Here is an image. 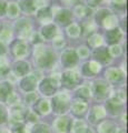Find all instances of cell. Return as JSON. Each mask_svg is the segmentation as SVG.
<instances>
[{
  "instance_id": "6da1fadb",
  "label": "cell",
  "mask_w": 128,
  "mask_h": 133,
  "mask_svg": "<svg viewBox=\"0 0 128 133\" xmlns=\"http://www.w3.org/2000/svg\"><path fill=\"white\" fill-rule=\"evenodd\" d=\"M50 107L52 108L53 113L64 115L66 113L69 108H70V98L67 93H57L55 94V97L52 98Z\"/></svg>"
},
{
  "instance_id": "7a4b0ae2",
  "label": "cell",
  "mask_w": 128,
  "mask_h": 133,
  "mask_svg": "<svg viewBox=\"0 0 128 133\" xmlns=\"http://www.w3.org/2000/svg\"><path fill=\"white\" fill-rule=\"evenodd\" d=\"M80 81H81L80 76L77 72L71 71V70L65 71L63 73V76H61V78H60L61 84L67 89H75L76 87H78Z\"/></svg>"
},
{
  "instance_id": "3957f363",
  "label": "cell",
  "mask_w": 128,
  "mask_h": 133,
  "mask_svg": "<svg viewBox=\"0 0 128 133\" xmlns=\"http://www.w3.org/2000/svg\"><path fill=\"white\" fill-rule=\"evenodd\" d=\"M56 61V57L50 49H45L42 51H39L38 57L36 58V62L40 68H51Z\"/></svg>"
},
{
  "instance_id": "277c9868",
  "label": "cell",
  "mask_w": 128,
  "mask_h": 133,
  "mask_svg": "<svg viewBox=\"0 0 128 133\" xmlns=\"http://www.w3.org/2000/svg\"><path fill=\"white\" fill-rule=\"evenodd\" d=\"M93 92L97 100H105L110 95V87L108 82L104 80H97L94 83Z\"/></svg>"
},
{
  "instance_id": "5b68a950",
  "label": "cell",
  "mask_w": 128,
  "mask_h": 133,
  "mask_svg": "<svg viewBox=\"0 0 128 133\" xmlns=\"http://www.w3.org/2000/svg\"><path fill=\"white\" fill-rule=\"evenodd\" d=\"M40 79L39 72H32L31 74H28L27 77H23L22 80L20 81V88L25 92H32L37 88V83Z\"/></svg>"
},
{
  "instance_id": "8992f818",
  "label": "cell",
  "mask_w": 128,
  "mask_h": 133,
  "mask_svg": "<svg viewBox=\"0 0 128 133\" xmlns=\"http://www.w3.org/2000/svg\"><path fill=\"white\" fill-rule=\"evenodd\" d=\"M59 85V81L55 80L53 78H46L42 79L39 83V91L46 97H50V95L56 93L57 87Z\"/></svg>"
},
{
  "instance_id": "52a82bcc",
  "label": "cell",
  "mask_w": 128,
  "mask_h": 133,
  "mask_svg": "<svg viewBox=\"0 0 128 133\" xmlns=\"http://www.w3.org/2000/svg\"><path fill=\"white\" fill-rule=\"evenodd\" d=\"M72 120L67 115H60L52 123V129L55 133H68L70 131Z\"/></svg>"
},
{
  "instance_id": "ba28073f",
  "label": "cell",
  "mask_w": 128,
  "mask_h": 133,
  "mask_svg": "<svg viewBox=\"0 0 128 133\" xmlns=\"http://www.w3.org/2000/svg\"><path fill=\"white\" fill-rule=\"evenodd\" d=\"M106 110L101 105H95L92 108L88 114V121L92 124H98L100 123L106 116Z\"/></svg>"
},
{
  "instance_id": "9c48e42d",
  "label": "cell",
  "mask_w": 128,
  "mask_h": 133,
  "mask_svg": "<svg viewBox=\"0 0 128 133\" xmlns=\"http://www.w3.org/2000/svg\"><path fill=\"white\" fill-rule=\"evenodd\" d=\"M106 113H109L110 115L116 116L123 113L124 111V102H120L119 100L111 97L106 103Z\"/></svg>"
},
{
  "instance_id": "30bf717a",
  "label": "cell",
  "mask_w": 128,
  "mask_h": 133,
  "mask_svg": "<svg viewBox=\"0 0 128 133\" xmlns=\"http://www.w3.org/2000/svg\"><path fill=\"white\" fill-rule=\"evenodd\" d=\"M78 62V56L74 50L69 49L66 50L61 56V63L66 68H72L74 65H76Z\"/></svg>"
},
{
  "instance_id": "8fae6325",
  "label": "cell",
  "mask_w": 128,
  "mask_h": 133,
  "mask_svg": "<svg viewBox=\"0 0 128 133\" xmlns=\"http://www.w3.org/2000/svg\"><path fill=\"white\" fill-rule=\"evenodd\" d=\"M32 108H34V112L36 114L39 115H46L49 113L50 111V102L47 101L45 99H40L37 100V101L32 104Z\"/></svg>"
},
{
  "instance_id": "7c38bea8",
  "label": "cell",
  "mask_w": 128,
  "mask_h": 133,
  "mask_svg": "<svg viewBox=\"0 0 128 133\" xmlns=\"http://www.w3.org/2000/svg\"><path fill=\"white\" fill-rule=\"evenodd\" d=\"M70 109H71V112L76 116H82V115H85L86 112H87L88 104H87V102L81 101V100L78 99L71 103Z\"/></svg>"
},
{
  "instance_id": "4fadbf2b",
  "label": "cell",
  "mask_w": 128,
  "mask_h": 133,
  "mask_svg": "<svg viewBox=\"0 0 128 133\" xmlns=\"http://www.w3.org/2000/svg\"><path fill=\"white\" fill-rule=\"evenodd\" d=\"M93 56L97 61H100L101 63H108V62H110L108 49L105 48V47H100V48L95 49L94 52H93Z\"/></svg>"
},
{
  "instance_id": "5bb4252c",
  "label": "cell",
  "mask_w": 128,
  "mask_h": 133,
  "mask_svg": "<svg viewBox=\"0 0 128 133\" xmlns=\"http://www.w3.org/2000/svg\"><path fill=\"white\" fill-rule=\"evenodd\" d=\"M71 11L68 10V9H60L57 14L55 15V20L61 26H66L70 22L71 20Z\"/></svg>"
},
{
  "instance_id": "9a60e30c",
  "label": "cell",
  "mask_w": 128,
  "mask_h": 133,
  "mask_svg": "<svg viewBox=\"0 0 128 133\" xmlns=\"http://www.w3.org/2000/svg\"><path fill=\"white\" fill-rule=\"evenodd\" d=\"M106 78L107 80L111 83H116L121 81L124 79V74L119 69L117 68H110L106 71Z\"/></svg>"
},
{
  "instance_id": "2e32d148",
  "label": "cell",
  "mask_w": 128,
  "mask_h": 133,
  "mask_svg": "<svg viewBox=\"0 0 128 133\" xmlns=\"http://www.w3.org/2000/svg\"><path fill=\"white\" fill-rule=\"evenodd\" d=\"M99 70H100V65H99L96 61L88 62L84 65L82 68V76L85 77H94Z\"/></svg>"
},
{
  "instance_id": "e0dca14e",
  "label": "cell",
  "mask_w": 128,
  "mask_h": 133,
  "mask_svg": "<svg viewBox=\"0 0 128 133\" xmlns=\"http://www.w3.org/2000/svg\"><path fill=\"white\" fill-rule=\"evenodd\" d=\"M29 63H27V62L25 61H19V62H16V63L14 64V68H12V70H14V72L16 76L18 77H25L27 76V73L29 72Z\"/></svg>"
},
{
  "instance_id": "ac0fdd59",
  "label": "cell",
  "mask_w": 128,
  "mask_h": 133,
  "mask_svg": "<svg viewBox=\"0 0 128 133\" xmlns=\"http://www.w3.org/2000/svg\"><path fill=\"white\" fill-rule=\"evenodd\" d=\"M11 92H12V85L10 82L8 81L0 82V102H6Z\"/></svg>"
},
{
  "instance_id": "d6986e66",
  "label": "cell",
  "mask_w": 128,
  "mask_h": 133,
  "mask_svg": "<svg viewBox=\"0 0 128 133\" xmlns=\"http://www.w3.org/2000/svg\"><path fill=\"white\" fill-rule=\"evenodd\" d=\"M106 37H107V42L110 43V44H116L118 43L119 41L121 40V32L119 29L115 28L113 30H108L106 32Z\"/></svg>"
},
{
  "instance_id": "ffe728a7",
  "label": "cell",
  "mask_w": 128,
  "mask_h": 133,
  "mask_svg": "<svg viewBox=\"0 0 128 133\" xmlns=\"http://www.w3.org/2000/svg\"><path fill=\"white\" fill-rule=\"evenodd\" d=\"M116 129V124L111 121L105 120V121L98 123V133H115Z\"/></svg>"
},
{
  "instance_id": "44dd1931",
  "label": "cell",
  "mask_w": 128,
  "mask_h": 133,
  "mask_svg": "<svg viewBox=\"0 0 128 133\" xmlns=\"http://www.w3.org/2000/svg\"><path fill=\"white\" fill-rule=\"evenodd\" d=\"M20 8L27 15L34 14L37 9L35 0H20Z\"/></svg>"
},
{
  "instance_id": "7402d4cb",
  "label": "cell",
  "mask_w": 128,
  "mask_h": 133,
  "mask_svg": "<svg viewBox=\"0 0 128 133\" xmlns=\"http://www.w3.org/2000/svg\"><path fill=\"white\" fill-rule=\"evenodd\" d=\"M37 17H38V19H39L42 23L49 22V21H50V20L52 19V14H51L50 8H49V7H44V8H41V9L38 11V14H37Z\"/></svg>"
},
{
  "instance_id": "603a6c76",
  "label": "cell",
  "mask_w": 128,
  "mask_h": 133,
  "mask_svg": "<svg viewBox=\"0 0 128 133\" xmlns=\"http://www.w3.org/2000/svg\"><path fill=\"white\" fill-rule=\"evenodd\" d=\"M57 33V27L55 24H46L41 29V35L45 39H52Z\"/></svg>"
},
{
  "instance_id": "cb8c5ba5",
  "label": "cell",
  "mask_w": 128,
  "mask_h": 133,
  "mask_svg": "<svg viewBox=\"0 0 128 133\" xmlns=\"http://www.w3.org/2000/svg\"><path fill=\"white\" fill-rule=\"evenodd\" d=\"M88 127L82 120H75L71 123V127H70V131L71 133H81L85 130H87Z\"/></svg>"
},
{
  "instance_id": "d4e9b609",
  "label": "cell",
  "mask_w": 128,
  "mask_h": 133,
  "mask_svg": "<svg viewBox=\"0 0 128 133\" xmlns=\"http://www.w3.org/2000/svg\"><path fill=\"white\" fill-rule=\"evenodd\" d=\"M76 95H77L78 99L81 100V101L87 102V100L90 98L92 93H90V89L88 88V87L82 85V87H80V88H78L76 90Z\"/></svg>"
},
{
  "instance_id": "484cf974",
  "label": "cell",
  "mask_w": 128,
  "mask_h": 133,
  "mask_svg": "<svg viewBox=\"0 0 128 133\" xmlns=\"http://www.w3.org/2000/svg\"><path fill=\"white\" fill-rule=\"evenodd\" d=\"M30 27H31L30 21L27 20V19H20L17 21V24H16V28H17V30H18V32L20 33V35L25 31L29 30Z\"/></svg>"
},
{
  "instance_id": "4316f807",
  "label": "cell",
  "mask_w": 128,
  "mask_h": 133,
  "mask_svg": "<svg viewBox=\"0 0 128 133\" xmlns=\"http://www.w3.org/2000/svg\"><path fill=\"white\" fill-rule=\"evenodd\" d=\"M11 133H27L26 125L23 122H18V123H12L10 127Z\"/></svg>"
},
{
  "instance_id": "83f0119b",
  "label": "cell",
  "mask_w": 128,
  "mask_h": 133,
  "mask_svg": "<svg viewBox=\"0 0 128 133\" xmlns=\"http://www.w3.org/2000/svg\"><path fill=\"white\" fill-rule=\"evenodd\" d=\"M31 133H50V130H49V127L47 124L36 123L31 129Z\"/></svg>"
},
{
  "instance_id": "f1b7e54d",
  "label": "cell",
  "mask_w": 128,
  "mask_h": 133,
  "mask_svg": "<svg viewBox=\"0 0 128 133\" xmlns=\"http://www.w3.org/2000/svg\"><path fill=\"white\" fill-rule=\"evenodd\" d=\"M23 120L26 121V123H37V121H38V116H37V114L34 111L27 110L25 112Z\"/></svg>"
},
{
  "instance_id": "f546056e",
  "label": "cell",
  "mask_w": 128,
  "mask_h": 133,
  "mask_svg": "<svg viewBox=\"0 0 128 133\" xmlns=\"http://www.w3.org/2000/svg\"><path fill=\"white\" fill-rule=\"evenodd\" d=\"M110 14H111V12L108 9H100L97 12V15H96V21H97V23H102V21H104L107 17H109Z\"/></svg>"
},
{
  "instance_id": "4dcf8cb0",
  "label": "cell",
  "mask_w": 128,
  "mask_h": 133,
  "mask_svg": "<svg viewBox=\"0 0 128 133\" xmlns=\"http://www.w3.org/2000/svg\"><path fill=\"white\" fill-rule=\"evenodd\" d=\"M10 105L12 107H18L19 105V103H20V98L18 97V94L17 93H15V92H11V94L8 97L7 99V101Z\"/></svg>"
},
{
  "instance_id": "1f68e13d",
  "label": "cell",
  "mask_w": 128,
  "mask_h": 133,
  "mask_svg": "<svg viewBox=\"0 0 128 133\" xmlns=\"http://www.w3.org/2000/svg\"><path fill=\"white\" fill-rule=\"evenodd\" d=\"M8 121V111L6 107L0 103V124H5Z\"/></svg>"
},
{
  "instance_id": "d6a6232c",
  "label": "cell",
  "mask_w": 128,
  "mask_h": 133,
  "mask_svg": "<svg viewBox=\"0 0 128 133\" xmlns=\"http://www.w3.org/2000/svg\"><path fill=\"white\" fill-rule=\"evenodd\" d=\"M38 100V95L36 92H28L26 95V103L27 104H34V103Z\"/></svg>"
},
{
  "instance_id": "836d02e7",
  "label": "cell",
  "mask_w": 128,
  "mask_h": 133,
  "mask_svg": "<svg viewBox=\"0 0 128 133\" xmlns=\"http://www.w3.org/2000/svg\"><path fill=\"white\" fill-rule=\"evenodd\" d=\"M7 3L5 1H0V16H3L7 12Z\"/></svg>"
},
{
  "instance_id": "e575fe53",
  "label": "cell",
  "mask_w": 128,
  "mask_h": 133,
  "mask_svg": "<svg viewBox=\"0 0 128 133\" xmlns=\"http://www.w3.org/2000/svg\"><path fill=\"white\" fill-rule=\"evenodd\" d=\"M87 1H88L89 7H96L102 1V0H87Z\"/></svg>"
},
{
  "instance_id": "d590c367",
  "label": "cell",
  "mask_w": 128,
  "mask_h": 133,
  "mask_svg": "<svg viewBox=\"0 0 128 133\" xmlns=\"http://www.w3.org/2000/svg\"><path fill=\"white\" fill-rule=\"evenodd\" d=\"M55 42L58 43V44H56V48H60V47H63V45H64L65 41L63 40V38H59L58 40H55Z\"/></svg>"
},
{
  "instance_id": "8d00e7d4",
  "label": "cell",
  "mask_w": 128,
  "mask_h": 133,
  "mask_svg": "<svg viewBox=\"0 0 128 133\" xmlns=\"http://www.w3.org/2000/svg\"><path fill=\"white\" fill-rule=\"evenodd\" d=\"M6 53V48H5V45H3L1 42H0V56L1 55H5Z\"/></svg>"
},
{
  "instance_id": "74e56055",
  "label": "cell",
  "mask_w": 128,
  "mask_h": 133,
  "mask_svg": "<svg viewBox=\"0 0 128 133\" xmlns=\"http://www.w3.org/2000/svg\"><path fill=\"white\" fill-rule=\"evenodd\" d=\"M41 42V40H40V37L38 35H35V38H34V43H39Z\"/></svg>"
},
{
  "instance_id": "f35d334b",
  "label": "cell",
  "mask_w": 128,
  "mask_h": 133,
  "mask_svg": "<svg viewBox=\"0 0 128 133\" xmlns=\"http://www.w3.org/2000/svg\"><path fill=\"white\" fill-rule=\"evenodd\" d=\"M115 133H126V130L125 129H123V128H119V129H116Z\"/></svg>"
},
{
  "instance_id": "ab89813d",
  "label": "cell",
  "mask_w": 128,
  "mask_h": 133,
  "mask_svg": "<svg viewBox=\"0 0 128 133\" xmlns=\"http://www.w3.org/2000/svg\"><path fill=\"white\" fill-rule=\"evenodd\" d=\"M81 133H94V131L92 130V129H89V128H88L87 130H85L84 132H81Z\"/></svg>"
},
{
  "instance_id": "60d3db41",
  "label": "cell",
  "mask_w": 128,
  "mask_h": 133,
  "mask_svg": "<svg viewBox=\"0 0 128 133\" xmlns=\"http://www.w3.org/2000/svg\"><path fill=\"white\" fill-rule=\"evenodd\" d=\"M0 133H9L7 130H5V129H0Z\"/></svg>"
}]
</instances>
